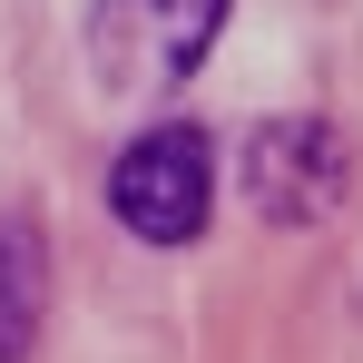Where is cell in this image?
<instances>
[{
	"label": "cell",
	"mask_w": 363,
	"mask_h": 363,
	"mask_svg": "<svg viewBox=\"0 0 363 363\" xmlns=\"http://www.w3.org/2000/svg\"><path fill=\"white\" fill-rule=\"evenodd\" d=\"M226 0H99L89 10V79L99 99H157L216 50Z\"/></svg>",
	"instance_id": "2"
},
{
	"label": "cell",
	"mask_w": 363,
	"mask_h": 363,
	"mask_svg": "<svg viewBox=\"0 0 363 363\" xmlns=\"http://www.w3.org/2000/svg\"><path fill=\"white\" fill-rule=\"evenodd\" d=\"M236 186L265 226H324L354 186V147L334 118H265L236 157Z\"/></svg>",
	"instance_id": "3"
},
{
	"label": "cell",
	"mask_w": 363,
	"mask_h": 363,
	"mask_svg": "<svg viewBox=\"0 0 363 363\" xmlns=\"http://www.w3.org/2000/svg\"><path fill=\"white\" fill-rule=\"evenodd\" d=\"M108 216L138 245H196L206 216H216V138L186 118L128 138L118 167H108Z\"/></svg>",
	"instance_id": "1"
},
{
	"label": "cell",
	"mask_w": 363,
	"mask_h": 363,
	"mask_svg": "<svg viewBox=\"0 0 363 363\" xmlns=\"http://www.w3.org/2000/svg\"><path fill=\"white\" fill-rule=\"evenodd\" d=\"M40 285H50V265H40V236H30L20 216H0V363H20V354H30Z\"/></svg>",
	"instance_id": "4"
}]
</instances>
